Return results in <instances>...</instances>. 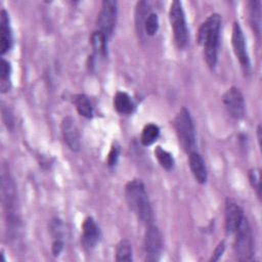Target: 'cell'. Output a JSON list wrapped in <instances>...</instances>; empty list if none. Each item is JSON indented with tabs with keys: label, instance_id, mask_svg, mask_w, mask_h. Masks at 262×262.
Listing matches in <instances>:
<instances>
[{
	"label": "cell",
	"instance_id": "6da1fadb",
	"mask_svg": "<svg viewBox=\"0 0 262 262\" xmlns=\"http://www.w3.org/2000/svg\"><path fill=\"white\" fill-rule=\"evenodd\" d=\"M221 16L217 13L211 14L200 27L198 42L204 48V56L209 68L214 69L217 63Z\"/></svg>",
	"mask_w": 262,
	"mask_h": 262
},
{
	"label": "cell",
	"instance_id": "7a4b0ae2",
	"mask_svg": "<svg viewBox=\"0 0 262 262\" xmlns=\"http://www.w3.org/2000/svg\"><path fill=\"white\" fill-rule=\"evenodd\" d=\"M125 196L129 208L137 218L146 225L151 224L152 210L143 182L140 179L129 181L125 187Z\"/></svg>",
	"mask_w": 262,
	"mask_h": 262
},
{
	"label": "cell",
	"instance_id": "3957f363",
	"mask_svg": "<svg viewBox=\"0 0 262 262\" xmlns=\"http://www.w3.org/2000/svg\"><path fill=\"white\" fill-rule=\"evenodd\" d=\"M174 128L178 137L179 144L187 154L194 150L195 130L192 119L186 107H182L174 119Z\"/></svg>",
	"mask_w": 262,
	"mask_h": 262
},
{
	"label": "cell",
	"instance_id": "277c9868",
	"mask_svg": "<svg viewBox=\"0 0 262 262\" xmlns=\"http://www.w3.org/2000/svg\"><path fill=\"white\" fill-rule=\"evenodd\" d=\"M233 234H235L234 252L237 260H252L254 255V241L250 224L246 217H244Z\"/></svg>",
	"mask_w": 262,
	"mask_h": 262
},
{
	"label": "cell",
	"instance_id": "5b68a950",
	"mask_svg": "<svg viewBox=\"0 0 262 262\" xmlns=\"http://www.w3.org/2000/svg\"><path fill=\"white\" fill-rule=\"evenodd\" d=\"M169 19L173 31L175 43L179 48H184L188 40V30L186 26L185 14L180 1H173L170 5Z\"/></svg>",
	"mask_w": 262,
	"mask_h": 262
},
{
	"label": "cell",
	"instance_id": "8992f818",
	"mask_svg": "<svg viewBox=\"0 0 262 262\" xmlns=\"http://www.w3.org/2000/svg\"><path fill=\"white\" fill-rule=\"evenodd\" d=\"M1 193L2 203L8 215V221L10 224L16 225V192L14 182L12 181L9 174L3 173L1 176Z\"/></svg>",
	"mask_w": 262,
	"mask_h": 262
},
{
	"label": "cell",
	"instance_id": "52a82bcc",
	"mask_svg": "<svg viewBox=\"0 0 262 262\" xmlns=\"http://www.w3.org/2000/svg\"><path fill=\"white\" fill-rule=\"evenodd\" d=\"M118 3L113 0H104L101 3V9L97 16V31L101 32L107 38L112 35L117 20Z\"/></svg>",
	"mask_w": 262,
	"mask_h": 262
},
{
	"label": "cell",
	"instance_id": "ba28073f",
	"mask_svg": "<svg viewBox=\"0 0 262 262\" xmlns=\"http://www.w3.org/2000/svg\"><path fill=\"white\" fill-rule=\"evenodd\" d=\"M231 45L233 48V52L238 59L243 70L245 73H249L251 70V62L250 57L247 51V45L243 30L238 23L234 21L232 27V34H231Z\"/></svg>",
	"mask_w": 262,
	"mask_h": 262
},
{
	"label": "cell",
	"instance_id": "9c48e42d",
	"mask_svg": "<svg viewBox=\"0 0 262 262\" xmlns=\"http://www.w3.org/2000/svg\"><path fill=\"white\" fill-rule=\"evenodd\" d=\"M144 251H145V260L146 261H158L160 259L163 243L162 234L159 228L152 224L147 225L144 234Z\"/></svg>",
	"mask_w": 262,
	"mask_h": 262
},
{
	"label": "cell",
	"instance_id": "30bf717a",
	"mask_svg": "<svg viewBox=\"0 0 262 262\" xmlns=\"http://www.w3.org/2000/svg\"><path fill=\"white\" fill-rule=\"evenodd\" d=\"M222 100L225 108L232 118L239 120L245 116V99L238 88L234 86L230 87L224 93Z\"/></svg>",
	"mask_w": 262,
	"mask_h": 262
},
{
	"label": "cell",
	"instance_id": "8fae6325",
	"mask_svg": "<svg viewBox=\"0 0 262 262\" xmlns=\"http://www.w3.org/2000/svg\"><path fill=\"white\" fill-rule=\"evenodd\" d=\"M64 142L70 149L77 151L80 149V135L75 121L71 117H66L60 125Z\"/></svg>",
	"mask_w": 262,
	"mask_h": 262
},
{
	"label": "cell",
	"instance_id": "7c38bea8",
	"mask_svg": "<svg viewBox=\"0 0 262 262\" xmlns=\"http://www.w3.org/2000/svg\"><path fill=\"white\" fill-rule=\"evenodd\" d=\"M243 209L235 203L229 202L225 207V231L227 234H233L244 219Z\"/></svg>",
	"mask_w": 262,
	"mask_h": 262
},
{
	"label": "cell",
	"instance_id": "4fadbf2b",
	"mask_svg": "<svg viewBox=\"0 0 262 262\" xmlns=\"http://www.w3.org/2000/svg\"><path fill=\"white\" fill-rule=\"evenodd\" d=\"M13 44L12 30L10 27L9 15L5 9L0 12V53L5 54Z\"/></svg>",
	"mask_w": 262,
	"mask_h": 262
},
{
	"label": "cell",
	"instance_id": "5bb4252c",
	"mask_svg": "<svg viewBox=\"0 0 262 262\" xmlns=\"http://www.w3.org/2000/svg\"><path fill=\"white\" fill-rule=\"evenodd\" d=\"M100 238V231L95 221L91 217H87L82 224L81 242L87 249L94 248Z\"/></svg>",
	"mask_w": 262,
	"mask_h": 262
},
{
	"label": "cell",
	"instance_id": "9a60e30c",
	"mask_svg": "<svg viewBox=\"0 0 262 262\" xmlns=\"http://www.w3.org/2000/svg\"><path fill=\"white\" fill-rule=\"evenodd\" d=\"M188 163H189V168L190 171L196 180V182L204 184L207 182L208 179V172L206 168V164L202 156L196 152L195 150L189 152L188 157Z\"/></svg>",
	"mask_w": 262,
	"mask_h": 262
},
{
	"label": "cell",
	"instance_id": "2e32d148",
	"mask_svg": "<svg viewBox=\"0 0 262 262\" xmlns=\"http://www.w3.org/2000/svg\"><path fill=\"white\" fill-rule=\"evenodd\" d=\"M248 7H249L250 25L254 33L259 38L261 34V1L259 0L250 1L248 4Z\"/></svg>",
	"mask_w": 262,
	"mask_h": 262
},
{
	"label": "cell",
	"instance_id": "e0dca14e",
	"mask_svg": "<svg viewBox=\"0 0 262 262\" xmlns=\"http://www.w3.org/2000/svg\"><path fill=\"white\" fill-rule=\"evenodd\" d=\"M114 107L119 114L129 115L134 110V103L128 93L119 91L114 96Z\"/></svg>",
	"mask_w": 262,
	"mask_h": 262
},
{
	"label": "cell",
	"instance_id": "ac0fdd59",
	"mask_svg": "<svg viewBox=\"0 0 262 262\" xmlns=\"http://www.w3.org/2000/svg\"><path fill=\"white\" fill-rule=\"evenodd\" d=\"M73 101H74V103L76 105V108H77V112L79 113L80 116L85 117L87 119L92 118L93 107H92V104H91L89 98L86 95L77 94V95H75Z\"/></svg>",
	"mask_w": 262,
	"mask_h": 262
},
{
	"label": "cell",
	"instance_id": "d6986e66",
	"mask_svg": "<svg viewBox=\"0 0 262 262\" xmlns=\"http://www.w3.org/2000/svg\"><path fill=\"white\" fill-rule=\"evenodd\" d=\"M160 135V128L156 124H147L144 126L141 132L140 136V141L144 146L151 145Z\"/></svg>",
	"mask_w": 262,
	"mask_h": 262
},
{
	"label": "cell",
	"instance_id": "ffe728a7",
	"mask_svg": "<svg viewBox=\"0 0 262 262\" xmlns=\"http://www.w3.org/2000/svg\"><path fill=\"white\" fill-rule=\"evenodd\" d=\"M116 260L119 262H131L133 260L132 246L129 241L122 239L116 249Z\"/></svg>",
	"mask_w": 262,
	"mask_h": 262
},
{
	"label": "cell",
	"instance_id": "44dd1931",
	"mask_svg": "<svg viewBox=\"0 0 262 262\" xmlns=\"http://www.w3.org/2000/svg\"><path fill=\"white\" fill-rule=\"evenodd\" d=\"M10 73L11 66L9 61L2 57L0 62V89L2 93L6 92L10 88Z\"/></svg>",
	"mask_w": 262,
	"mask_h": 262
},
{
	"label": "cell",
	"instance_id": "7402d4cb",
	"mask_svg": "<svg viewBox=\"0 0 262 262\" xmlns=\"http://www.w3.org/2000/svg\"><path fill=\"white\" fill-rule=\"evenodd\" d=\"M107 37L99 31H95L91 36V45L97 55L104 56L106 54Z\"/></svg>",
	"mask_w": 262,
	"mask_h": 262
},
{
	"label": "cell",
	"instance_id": "603a6c76",
	"mask_svg": "<svg viewBox=\"0 0 262 262\" xmlns=\"http://www.w3.org/2000/svg\"><path fill=\"white\" fill-rule=\"evenodd\" d=\"M149 5L145 1H140L136 5V11H135V23H136V28L138 33H142L143 31V26L144 21L147 17V15L150 13L148 12Z\"/></svg>",
	"mask_w": 262,
	"mask_h": 262
},
{
	"label": "cell",
	"instance_id": "cb8c5ba5",
	"mask_svg": "<svg viewBox=\"0 0 262 262\" xmlns=\"http://www.w3.org/2000/svg\"><path fill=\"white\" fill-rule=\"evenodd\" d=\"M155 156L159 162V164L161 165V167L167 171H170L173 166H174V158L173 156L167 151L166 149H164L161 146H157L155 148Z\"/></svg>",
	"mask_w": 262,
	"mask_h": 262
},
{
	"label": "cell",
	"instance_id": "d4e9b609",
	"mask_svg": "<svg viewBox=\"0 0 262 262\" xmlns=\"http://www.w3.org/2000/svg\"><path fill=\"white\" fill-rule=\"evenodd\" d=\"M159 30V17L158 14L155 12H150L145 21H144V26H143V31L145 32V34L147 36H154L157 34Z\"/></svg>",
	"mask_w": 262,
	"mask_h": 262
},
{
	"label": "cell",
	"instance_id": "484cf974",
	"mask_svg": "<svg viewBox=\"0 0 262 262\" xmlns=\"http://www.w3.org/2000/svg\"><path fill=\"white\" fill-rule=\"evenodd\" d=\"M249 179L253 189L256 191L257 196L260 199L261 196V182H260V170L257 168H253L249 172Z\"/></svg>",
	"mask_w": 262,
	"mask_h": 262
},
{
	"label": "cell",
	"instance_id": "4316f807",
	"mask_svg": "<svg viewBox=\"0 0 262 262\" xmlns=\"http://www.w3.org/2000/svg\"><path fill=\"white\" fill-rule=\"evenodd\" d=\"M119 155H120V148L117 144H114L108 152V156H107V165L110 167H113L117 164L118 162V159H119Z\"/></svg>",
	"mask_w": 262,
	"mask_h": 262
},
{
	"label": "cell",
	"instance_id": "83f0119b",
	"mask_svg": "<svg viewBox=\"0 0 262 262\" xmlns=\"http://www.w3.org/2000/svg\"><path fill=\"white\" fill-rule=\"evenodd\" d=\"M224 250H225V243H224V241H221V242L217 245V247L215 248V250H214V252H213V254H212V257H211L210 261H218V260L221 258V256L223 255Z\"/></svg>",
	"mask_w": 262,
	"mask_h": 262
},
{
	"label": "cell",
	"instance_id": "f1b7e54d",
	"mask_svg": "<svg viewBox=\"0 0 262 262\" xmlns=\"http://www.w3.org/2000/svg\"><path fill=\"white\" fill-rule=\"evenodd\" d=\"M62 249H63V243H62L59 238L55 239V241L53 242V244H52V247H51L52 254H53L54 256H58V255L61 253Z\"/></svg>",
	"mask_w": 262,
	"mask_h": 262
}]
</instances>
